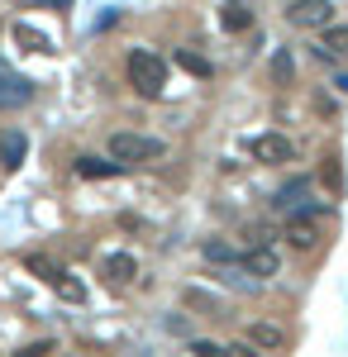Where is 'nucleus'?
I'll return each instance as SVG.
<instances>
[{
  "label": "nucleus",
  "instance_id": "nucleus-19",
  "mask_svg": "<svg viewBox=\"0 0 348 357\" xmlns=\"http://www.w3.org/2000/svg\"><path fill=\"white\" fill-rule=\"evenodd\" d=\"M191 353L196 357H229V348H219V343H210V338H191Z\"/></svg>",
  "mask_w": 348,
  "mask_h": 357
},
{
  "label": "nucleus",
  "instance_id": "nucleus-11",
  "mask_svg": "<svg viewBox=\"0 0 348 357\" xmlns=\"http://www.w3.org/2000/svg\"><path fill=\"white\" fill-rule=\"evenodd\" d=\"M77 176L106 181V176H119V162H106V158H77Z\"/></svg>",
  "mask_w": 348,
  "mask_h": 357
},
{
  "label": "nucleus",
  "instance_id": "nucleus-18",
  "mask_svg": "<svg viewBox=\"0 0 348 357\" xmlns=\"http://www.w3.org/2000/svg\"><path fill=\"white\" fill-rule=\"evenodd\" d=\"M201 252H205V262H234V248L224 243V238H210Z\"/></svg>",
  "mask_w": 348,
  "mask_h": 357
},
{
  "label": "nucleus",
  "instance_id": "nucleus-5",
  "mask_svg": "<svg viewBox=\"0 0 348 357\" xmlns=\"http://www.w3.org/2000/svg\"><path fill=\"white\" fill-rule=\"evenodd\" d=\"M34 100V82L29 77H0V110H20Z\"/></svg>",
  "mask_w": 348,
  "mask_h": 357
},
{
  "label": "nucleus",
  "instance_id": "nucleus-23",
  "mask_svg": "<svg viewBox=\"0 0 348 357\" xmlns=\"http://www.w3.org/2000/svg\"><path fill=\"white\" fill-rule=\"evenodd\" d=\"M339 86H344V91H348V77H339Z\"/></svg>",
  "mask_w": 348,
  "mask_h": 357
},
{
  "label": "nucleus",
  "instance_id": "nucleus-2",
  "mask_svg": "<svg viewBox=\"0 0 348 357\" xmlns=\"http://www.w3.org/2000/svg\"><path fill=\"white\" fill-rule=\"evenodd\" d=\"M167 148H162L158 138H138V134H115L110 138V158L119 167H129V162H153V158H162Z\"/></svg>",
  "mask_w": 348,
  "mask_h": 357
},
{
  "label": "nucleus",
  "instance_id": "nucleus-12",
  "mask_svg": "<svg viewBox=\"0 0 348 357\" xmlns=\"http://www.w3.org/2000/svg\"><path fill=\"white\" fill-rule=\"evenodd\" d=\"M53 291L62 296V301H72V305L86 301V286H81V281H77L72 272H57V276H53Z\"/></svg>",
  "mask_w": 348,
  "mask_h": 357
},
{
  "label": "nucleus",
  "instance_id": "nucleus-14",
  "mask_svg": "<svg viewBox=\"0 0 348 357\" xmlns=\"http://www.w3.org/2000/svg\"><path fill=\"white\" fill-rule=\"evenodd\" d=\"M287 238H291V248H310L315 243V224L305 220V215H296V220L287 224Z\"/></svg>",
  "mask_w": 348,
  "mask_h": 357
},
{
  "label": "nucleus",
  "instance_id": "nucleus-6",
  "mask_svg": "<svg viewBox=\"0 0 348 357\" xmlns=\"http://www.w3.org/2000/svg\"><path fill=\"white\" fill-rule=\"evenodd\" d=\"M239 262H243V272H248V276H277V267H282V262H277V252H272L268 243H253Z\"/></svg>",
  "mask_w": 348,
  "mask_h": 357
},
{
  "label": "nucleus",
  "instance_id": "nucleus-15",
  "mask_svg": "<svg viewBox=\"0 0 348 357\" xmlns=\"http://www.w3.org/2000/svg\"><path fill=\"white\" fill-rule=\"evenodd\" d=\"M219 24L229 29V33H243V29L253 24V15H248V5H224V15H219Z\"/></svg>",
  "mask_w": 348,
  "mask_h": 357
},
{
  "label": "nucleus",
  "instance_id": "nucleus-20",
  "mask_svg": "<svg viewBox=\"0 0 348 357\" xmlns=\"http://www.w3.org/2000/svg\"><path fill=\"white\" fill-rule=\"evenodd\" d=\"M29 272H38V276H43V281H53V276L62 272V267H57L53 257H29Z\"/></svg>",
  "mask_w": 348,
  "mask_h": 357
},
{
  "label": "nucleus",
  "instance_id": "nucleus-8",
  "mask_svg": "<svg viewBox=\"0 0 348 357\" xmlns=\"http://www.w3.org/2000/svg\"><path fill=\"white\" fill-rule=\"evenodd\" d=\"M24 134H20V129H10V134L0 138V167H5V172H15V167L24 162Z\"/></svg>",
  "mask_w": 348,
  "mask_h": 357
},
{
  "label": "nucleus",
  "instance_id": "nucleus-9",
  "mask_svg": "<svg viewBox=\"0 0 348 357\" xmlns=\"http://www.w3.org/2000/svg\"><path fill=\"white\" fill-rule=\"evenodd\" d=\"M138 262L129 257V252H110L106 257V281H115V286H124V281H134Z\"/></svg>",
  "mask_w": 348,
  "mask_h": 357
},
{
  "label": "nucleus",
  "instance_id": "nucleus-10",
  "mask_svg": "<svg viewBox=\"0 0 348 357\" xmlns=\"http://www.w3.org/2000/svg\"><path fill=\"white\" fill-rule=\"evenodd\" d=\"M320 57H348V24H339V29H329V24H324Z\"/></svg>",
  "mask_w": 348,
  "mask_h": 357
},
{
  "label": "nucleus",
  "instance_id": "nucleus-4",
  "mask_svg": "<svg viewBox=\"0 0 348 357\" xmlns=\"http://www.w3.org/2000/svg\"><path fill=\"white\" fill-rule=\"evenodd\" d=\"M253 158L258 162H291L296 148H291V138H282V134H263V138H253Z\"/></svg>",
  "mask_w": 348,
  "mask_h": 357
},
{
  "label": "nucleus",
  "instance_id": "nucleus-22",
  "mask_svg": "<svg viewBox=\"0 0 348 357\" xmlns=\"http://www.w3.org/2000/svg\"><path fill=\"white\" fill-rule=\"evenodd\" d=\"M324 181L339 191V158H324Z\"/></svg>",
  "mask_w": 348,
  "mask_h": 357
},
{
  "label": "nucleus",
  "instance_id": "nucleus-16",
  "mask_svg": "<svg viewBox=\"0 0 348 357\" xmlns=\"http://www.w3.org/2000/svg\"><path fill=\"white\" fill-rule=\"evenodd\" d=\"M253 343H263V348H282L287 333L277 329V324H253Z\"/></svg>",
  "mask_w": 348,
  "mask_h": 357
},
{
  "label": "nucleus",
  "instance_id": "nucleus-13",
  "mask_svg": "<svg viewBox=\"0 0 348 357\" xmlns=\"http://www.w3.org/2000/svg\"><path fill=\"white\" fill-rule=\"evenodd\" d=\"M272 82H277V86H291L296 82V62H291L287 48H277V53H272Z\"/></svg>",
  "mask_w": 348,
  "mask_h": 357
},
{
  "label": "nucleus",
  "instance_id": "nucleus-21",
  "mask_svg": "<svg viewBox=\"0 0 348 357\" xmlns=\"http://www.w3.org/2000/svg\"><path fill=\"white\" fill-rule=\"evenodd\" d=\"M310 191V186H305V181H291V186H287V191L277 195V200H272V205H282V210H287V205H296V195H305Z\"/></svg>",
  "mask_w": 348,
  "mask_h": 357
},
{
  "label": "nucleus",
  "instance_id": "nucleus-1",
  "mask_svg": "<svg viewBox=\"0 0 348 357\" xmlns=\"http://www.w3.org/2000/svg\"><path fill=\"white\" fill-rule=\"evenodd\" d=\"M124 72H129V86H134L143 100L162 96V86H167V67H162V57L148 53V48H134L129 62H124Z\"/></svg>",
  "mask_w": 348,
  "mask_h": 357
},
{
  "label": "nucleus",
  "instance_id": "nucleus-3",
  "mask_svg": "<svg viewBox=\"0 0 348 357\" xmlns=\"http://www.w3.org/2000/svg\"><path fill=\"white\" fill-rule=\"evenodd\" d=\"M287 20H291L296 29H324L334 20V5H329V0H291V5H287Z\"/></svg>",
  "mask_w": 348,
  "mask_h": 357
},
{
  "label": "nucleus",
  "instance_id": "nucleus-7",
  "mask_svg": "<svg viewBox=\"0 0 348 357\" xmlns=\"http://www.w3.org/2000/svg\"><path fill=\"white\" fill-rule=\"evenodd\" d=\"M10 38H15L24 53H53V38H48L43 29H34V24H15V29H10Z\"/></svg>",
  "mask_w": 348,
  "mask_h": 357
},
{
  "label": "nucleus",
  "instance_id": "nucleus-17",
  "mask_svg": "<svg viewBox=\"0 0 348 357\" xmlns=\"http://www.w3.org/2000/svg\"><path fill=\"white\" fill-rule=\"evenodd\" d=\"M177 62L187 67L191 77H210V62H205V57H201V53H191V48H182V53H177Z\"/></svg>",
  "mask_w": 348,
  "mask_h": 357
}]
</instances>
